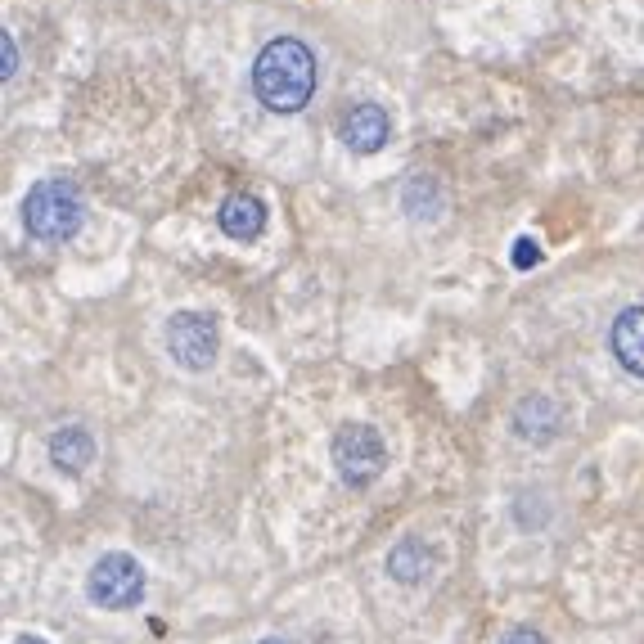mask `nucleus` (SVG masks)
<instances>
[{"label": "nucleus", "mask_w": 644, "mask_h": 644, "mask_svg": "<svg viewBox=\"0 0 644 644\" xmlns=\"http://www.w3.org/2000/svg\"><path fill=\"white\" fill-rule=\"evenodd\" d=\"M217 221H221V230H226L230 239L253 244V239H262V230H266V203L257 199V194L239 190V194H230V199L221 203Z\"/></svg>", "instance_id": "obj_8"}, {"label": "nucleus", "mask_w": 644, "mask_h": 644, "mask_svg": "<svg viewBox=\"0 0 644 644\" xmlns=\"http://www.w3.org/2000/svg\"><path fill=\"white\" fill-rule=\"evenodd\" d=\"M82 194L68 181H37L23 199V226L46 244H64L82 230Z\"/></svg>", "instance_id": "obj_2"}, {"label": "nucleus", "mask_w": 644, "mask_h": 644, "mask_svg": "<svg viewBox=\"0 0 644 644\" xmlns=\"http://www.w3.org/2000/svg\"><path fill=\"white\" fill-rule=\"evenodd\" d=\"M392 136V122L379 104H356L352 113L343 118V145L352 154H379Z\"/></svg>", "instance_id": "obj_7"}, {"label": "nucleus", "mask_w": 644, "mask_h": 644, "mask_svg": "<svg viewBox=\"0 0 644 644\" xmlns=\"http://www.w3.org/2000/svg\"><path fill=\"white\" fill-rule=\"evenodd\" d=\"M563 428V415L559 406H554L545 392H532V397H523L514 406V437L518 442H532V446H545L554 442Z\"/></svg>", "instance_id": "obj_6"}, {"label": "nucleus", "mask_w": 644, "mask_h": 644, "mask_svg": "<svg viewBox=\"0 0 644 644\" xmlns=\"http://www.w3.org/2000/svg\"><path fill=\"white\" fill-rule=\"evenodd\" d=\"M86 595H91L95 608H109V613L136 608L145 599V568H140V559H131L122 550L100 554L91 577H86Z\"/></svg>", "instance_id": "obj_3"}, {"label": "nucleus", "mask_w": 644, "mask_h": 644, "mask_svg": "<svg viewBox=\"0 0 644 644\" xmlns=\"http://www.w3.org/2000/svg\"><path fill=\"white\" fill-rule=\"evenodd\" d=\"M262 644H289V640H262Z\"/></svg>", "instance_id": "obj_16"}, {"label": "nucleus", "mask_w": 644, "mask_h": 644, "mask_svg": "<svg viewBox=\"0 0 644 644\" xmlns=\"http://www.w3.org/2000/svg\"><path fill=\"white\" fill-rule=\"evenodd\" d=\"M14 73H19V50H14V37H10V32H0V77L10 82Z\"/></svg>", "instance_id": "obj_12"}, {"label": "nucleus", "mask_w": 644, "mask_h": 644, "mask_svg": "<svg viewBox=\"0 0 644 644\" xmlns=\"http://www.w3.org/2000/svg\"><path fill=\"white\" fill-rule=\"evenodd\" d=\"M95 460V437L86 433V428H59L55 437H50V464H55L59 473H86V464Z\"/></svg>", "instance_id": "obj_10"}, {"label": "nucleus", "mask_w": 644, "mask_h": 644, "mask_svg": "<svg viewBox=\"0 0 644 644\" xmlns=\"http://www.w3.org/2000/svg\"><path fill=\"white\" fill-rule=\"evenodd\" d=\"M329 455H334V469L347 487L374 482L383 473V464H388V446H383L379 428H370V424H343L334 433Z\"/></svg>", "instance_id": "obj_4"}, {"label": "nucleus", "mask_w": 644, "mask_h": 644, "mask_svg": "<svg viewBox=\"0 0 644 644\" xmlns=\"http://www.w3.org/2000/svg\"><path fill=\"white\" fill-rule=\"evenodd\" d=\"M428 568H433V550H428L419 536H406V541H397L388 550V572L401 586H419V581L428 577Z\"/></svg>", "instance_id": "obj_11"}, {"label": "nucleus", "mask_w": 644, "mask_h": 644, "mask_svg": "<svg viewBox=\"0 0 644 644\" xmlns=\"http://www.w3.org/2000/svg\"><path fill=\"white\" fill-rule=\"evenodd\" d=\"M500 644H545V640H541V635L532 631V626H518V631H509V635H505V640H500Z\"/></svg>", "instance_id": "obj_13"}, {"label": "nucleus", "mask_w": 644, "mask_h": 644, "mask_svg": "<svg viewBox=\"0 0 644 644\" xmlns=\"http://www.w3.org/2000/svg\"><path fill=\"white\" fill-rule=\"evenodd\" d=\"M253 91L271 113H298L316 95V55L298 37H275L253 59Z\"/></svg>", "instance_id": "obj_1"}, {"label": "nucleus", "mask_w": 644, "mask_h": 644, "mask_svg": "<svg viewBox=\"0 0 644 644\" xmlns=\"http://www.w3.org/2000/svg\"><path fill=\"white\" fill-rule=\"evenodd\" d=\"M613 356L626 374L644 379V307H626L622 316L613 320Z\"/></svg>", "instance_id": "obj_9"}, {"label": "nucleus", "mask_w": 644, "mask_h": 644, "mask_svg": "<svg viewBox=\"0 0 644 644\" xmlns=\"http://www.w3.org/2000/svg\"><path fill=\"white\" fill-rule=\"evenodd\" d=\"M514 248H518V253H514V262H518V266H527V262H536V244H532V239H518V244H514Z\"/></svg>", "instance_id": "obj_14"}, {"label": "nucleus", "mask_w": 644, "mask_h": 644, "mask_svg": "<svg viewBox=\"0 0 644 644\" xmlns=\"http://www.w3.org/2000/svg\"><path fill=\"white\" fill-rule=\"evenodd\" d=\"M217 347H221V329L203 311H176L167 320V352H172V361L181 370H194V374L208 370L217 361Z\"/></svg>", "instance_id": "obj_5"}, {"label": "nucleus", "mask_w": 644, "mask_h": 644, "mask_svg": "<svg viewBox=\"0 0 644 644\" xmlns=\"http://www.w3.org/2000/svg\"><path fill=\"white\" fill-rule=\"evenodd\" d=\"M14 644H50V640H41V635H19Z\"/></svg>", "instance_id": "obj_15"}]
</instances>
